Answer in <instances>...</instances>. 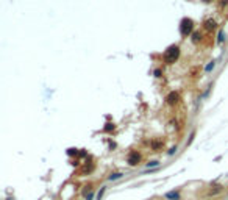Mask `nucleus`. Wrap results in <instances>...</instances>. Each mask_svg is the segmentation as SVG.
<instances>
[{
	"label": "nucleus",
	"mask_w": 228,
	"mask_h": 200,
	"mask_svg": "<svg viewBox=\"0 0 228 200\" xmlns=\"http://www.w3.org/2000/svg\"><path fill=\"white\" fill-rule=\"evenodd\" d=\"M192 28H194L192 21H191V19H183V22H181V27H180L181 34H183V36H188L191 31H192Z\"/></svg>",
	"instance_id": "f03ea898"
},
{
	"label": "nucleus",
	"mask_w": 228,
	"mask_h": 200,
	"mask_svg": "<svg viewBox=\"0 0 228 200\" xmlns=\"http://www.w3.org/2000/svg\"><path fill=\"white\" fill-rule=\"evenodd\" d=\"M139 160H141L139 153H138V152H131L130 155H128V164H130V166H136V164L139 163Z\"/></svg>",
	"instance_id": "7ed1b4c3"
},
{
	"label": "nucleus",
	"mask_w": 228,
	"mask_h": 200,
	"mask_svg": "<svg viewBox=\"0 0 228 200\" xmlns=\"http://www.w3.org/2000/svg\"><path fill=\"white\" fill-rule=\"evenodd\" d=\"M158 166V161H153V163H149V167H155Z\"/></svg>",
	"instance_id": "9d476101"
},
{
	"label": "nucleus",
	"mask_w": 228,
	"mask_h": 200,
	"mask_svg": "<svg viewBox=\"0 0 228 200\" xmlns=\"http://www.w3.org/2000/svg\"><path fill=\"white\" fill-rule=\"evenodd\" d=\"M178 55H180V49L177 45H172V47H169L166 50V53H164V61L166 63H175Z\"/></svg>",
	"instance_id": "f257e3e1"
},
{
	"label": "nucleus",
	"mask_w": 228,
	"mask_h": 200,
	"mask_svg": "<svg viewBox=\"0 0 228 200\" xmlns=\"http://www.w3.org/2000/svg\"><path fill=\"white\" fill-rule=\"evenodd\" d=\"M205 27H206L208 30H214V28H216V22H214V21H206V22H205Z\"/></svg>",
	"instance_id": "423d86ee"
},
{
	"label": "nucleus",
	"mask_w": 228,
	"mask_h": 200,
	"mask_svg": "<svg viewBox=\"0 0 228 200\" xmlns=\"http://www.w3.org/2000/svg\"><path fill=\"white\" fill-rule=\"evenodd\" d=\"M223 41V33L220 31V34H219V42H222Z\"/></svg>",
	"instance_id": "9b49d317"
},
{
	"label": "nucleus",
	"mask_w": 228,
	"mask_h": 200,
	"mask_svg": "<svg viewBox=\"0 0 228 200\" xmlns=\"http://www.w3.org/2000/svg\"><path fill=\"white\" fill-rule=\"evenodd\" d=\"M177 102H178V94H177V92H170V94L167 95V103L174 105V103H177Z\"/></svg>",
	"instance_id": "20e7f679"
},
{
	"label": "nucleus",
	"mask_w": 228,
	"mask_h": 200,
	"mask_svg": "<svg viewBox=\"0 0 228 200\" xmlns=\"http://www.w3.org/2000/svg\"><path fill=\"white\" fill-rule=\"evenodd\" d=\"M214 64H216V63H214V61L211 63V64H208V67H206V72H209V70H211V69L214 67Z\"/></svg>",
	"instance_id": "6e6552de"
},
{
	"label": "nucleus",
	"mask_w": 228,
	"mask_h": 200,
	"mask_svg": "<svg viewBox=\"0 0 228 200\" xmlns=\"http://www.w3.org/2000/svg\"><path fill=\"white\" fill-rule=\"evenodd\" d=\"M205 2H211V0H205Z\"/></svg>",
	"instance_id": "f8f14e48"
},
{
	"label": "nucleus",
	"mask_w": 228,
	"mask_h": 200,
	"mask_svg": "<svg viewBox=\"0 0 228 200\" xmlns=\"http://www.w3.org/2000/svg\"><path fill=\"white\" fill-rule=\"evenodd\" d=\"M122 177V174H120V172H117V174H111V175H109V180H117V178H120Z\"/></svg>",
	"instance_id": "0eeeda50"
},
{
	"label": "nucleus",
	"mask_w": 228,
	"mask_h": 200,
	"mask_svg": "<svg viewBox=\"0 0 228 200\" xmlns=\"http://www.w3.org/2000/svg\"><path fill=\"white\" fill-rule=\"evenodd\" d=\"M164 197H166V198H170V200H178V198H180V194H178V192H167Z\"/></svg>",
	"instance_id": "39448f33"
},
{
	"label": "nucleus",
	"mask_w": 228,
	"mask_h": 200,
	"mask_svg": "<svg viewBox=\"0 0 228 200\" xmlns=\"http://www.w3.org/2000/svg\"><path fill=\"white\" fill-rule=\"evenodd\" d=\"M200 38H202V36H200V33H195V34H194V41H195V42H197Z\"/></svg>",
	"instance_id": "1a4fd4ad"
}]
</instances>
